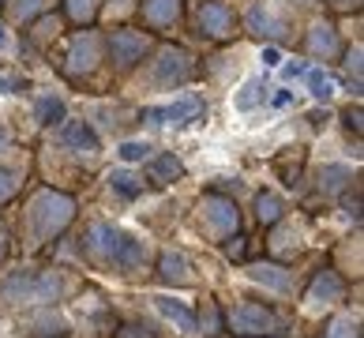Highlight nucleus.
I'll use <instances>...</instances> for the list:
<instances>
[{"instance_id":"obj_21","label":"nucleus","mask_w":364,"mask_h":338,"mask_svg":"<svg viewBox=\"0 0 364 338\" xmlns=\"http://www.w3.org/2000/svg\"><path fill=\"white\" fill-rule=\"evenodd\" d=\"M151 305L161 312V319L173 323L177 334H196V312L184 301H177V297H151Z\"/></svg>"},{"instance_id":"obj_39","label":"nucleus","mask_w":364,"mask_h":338,"mask_svg":"<svg viewBox=\"0 0 364 338\" xmlns=\"http://www.w3.org/2000/svg\"><path fill=\"white\" fill-rule=\"evenodd\" d=\"M346 75L353 83V90H360V46H353L346 53Z\"/></svg>"},{"instance_id":"obj_35","label":"nucleus","mask_w":364,"mask_h":338,"mask_svg":"<svg viewBox=\"0 0 364 338\" xmlns=\"http://www.w3.org/2000/svg\"><path fill=\"white\" fill-rule=\"evenodd\" d=\"M23 177H26V169H23V166H16V169L0 166V203H11V199L19 196Z\"/></svg>"},{"instance_id":"obj_3","label":"nucleus","mask_w":364,"mask_h":338,"mask_svg":"<svg viewBox=\"0 0 364 338\" xmlns=\"http://www.w3.org/2000/svg\"><path fill=\"white\" fill-rule=\"evenodd\" d=\"M75 211L79 203L72 192H60V188H38V192L23 203V214H19V237L16 245L26 255H42L53 252L68 233V226L75 222Z\"/></svg>"},{"instance_id":"obj_47","label":"nucleus","mask_w":364,"mask_h":338,"mask_svg":"<svg viewBox=\"0 0 364 338\" xmlns=\"http://www.w3.org/2000/svg\"><path fill=\"white\" fill-rule=\"evenodd\" d=\"M0 49H8V26L0 23Z\"/></svg>"},{"instance_id":"obj_8","label":"nucleus","mask_w":364,"mask_h":338,"mask_svg":"<svg viewBox=\"0 0 364 338\" xmlns=\"http://www.w3.org/2000/svg\"><path fill=\"white\" fill-rule=\"evenodd\" d=\"M19 338H72V319L60 305H34L16 316Z\"/></svg>"},{"instance_id":"obj_29","label":"nucleus","mask_w":364,"mask_h":338,"mask_svg":"<svg viewBox=\"0 0 364 338\" xmlns=\"http://www.w3.org/2000/svg\"><path fill=\"white\" fill-rule=\"evenodd\" d=\"M319 338H360V316L357 312H334L323 323Z\"/></svg>"},{"instance_id":"obj_27","label":"nucleus","mask_w":364,"mask_h":338,"mask_svg":"<svg viewBox=\"0 0 364 338\" xmlns=\"http://www.w3.org/2000/svg\"><path fill=\"white\" fill-rule=\"evenodd\" d=\"M274 173L286 188H301L304 181V151H286L274 158Z\"/></svg>"},{"instance_id":"obj_34","label":"nucleus","mask_w":364,"mask_h":338,"mask_svg":"<svg viewBox=\"0 0 364 338\" xmlns=\"http://www.w3.org/2000/svg\"><path fill=\"white\" fill-rule=\"evenodd\" d=\"M304 79H308V90H312V98H319V102L334 98V75H331V72H323V68H308Z\"/></svg>"},{"instance_id":"obj_32","label":"nucleus","mask_w":364,"mask_h":338,"mask_svg":"<svg viewBox=\"0 0 364 338\" xmlns=\"http://www.w3.org/2000/svg\"><path fill=\"white\" fill-rule=\"evenodd\" d=\"M60 31H64V19H60V16H38L34 31L26 34V42L42 49L46 42H57V38H60Z\"/></svg>"},{"instance_id":"obj_11","label":"nucleus","mask_w":364,"mask_h":338,"mask_svg":"<svg viewBox=\"0 0 364 338\" xmlns=\"http://www.w3.org/2000/svg\"><path fill=\"white\" fill-rule=\"evenodd\" d=\"M248 282H255L259 290L274 293V297H293L296 293V270L293 263H278V260H248L245 263Z\"/></svg>"},{"instance_id":"obj_13","label":"nucleus","mask_w":364,"mask_h":338,"mask_svg":"<svg viewBox=\"0 0 364 338\" xmlns=\"http://www.w3.org/2000/svg\"><path fill=\"white\" fill-rule=\"evenodd\" d=\"M154 278L161 286H173V290H188V286H199V275H196V260L181 248H161L154 255Z\"/></svg>"},{"instance_id":"obj_18","label":"nucleus","mask_w":364,"mask_h":338,"mask_svg":"<svg viewBox=\"0 0 364 338\" xmlns=\"http://www.w3.org/2000/svg\"><path fill=\"white\" fill-rule=\"evenodd\" d=\"M184 177V162L173 154V151H161L146 158V169H143V181L154 184V188H166V184H177Z\"/></svg>"},{"instance_id":"obj_30","label":"nucleus","mask_w":364,"mask_h":338,"mask_svg":"<svg viewBox=\"0 0 364 338\" xmlns=\"http://www.w3.org/2000/svg\"><path fill=\"white\" fill-rule=\"evenodd\" d=\"M267 90H271V87H267V79H248V83L237 90V98H233V102H237V110H240V113L259 110V105H263L267 98H271Z\"/></svg>"},{"instance_id":"obj_7","label":"nucleus","mask_w":364,"mask_h":338,"mask_svg":"<svg viewBox=\"0 0 364 338\" xmlns=\"http://www.w3.org/2000/svg\"><path fill=\"white\" fill-rule=\"evenodd\" d=\"M349 297V282L334 270L331 263H323L312 270V278L304 282V290H301V305L308 308V312H327V308L334 305H342Z\"/></svg>"},{"instance_id":"obj_19","label":"nucleus","mask_w":364,"mask_h":338,"mask_svg":"<svg viewBox=\"0 0 364 338\" xmlns=\"http://www.w3.org/2000/svg\"><path fill=\"white\" fill-rule=\"evenodd\" d=\"M331 267L349 282H360V267H364V252H360V237H346L334 245V255H331Z\"/></svg>"},{"instance_id":"obj_28","label":"nucleus","mask_w":364,"mask_h":338,"mask_svg":"<svg viewBox=\"0 0 364 338\" xmlns=\"http://www.w3.org/2000/svg\"><path fill=\"white\" fill-rule=\"evenodd\" d=\"M102 8H105V0H60L64 19L75 23V26H90L102 16Z\"/></svg>"},{"instance_id":"obj_5","label":"nucleus","mask_w":364,"mask_h":338,"mask_svg":"<svg viewBox=\"0 0 364 338\" xmlns=\"http://www.w3.org/2000/svg\"><path fill=\"white\" fill-rule=\"evenodd\" d=\"M192 226L199 237H207V245H222L240 229V207L237 199H229L222 188H210V192L199 196L196 211H192Z\"/></svg>"},{"instance_id":"obj_10","label":"nucleus","mask_w":364,"mask_h":338,"mask_svg":"<svg viewBox=\"0 0 364 338\" xmlns=\"http://www.w3.org/2000/svg\"><path fill=\"white\" fill-rule=\"evenodd\" d=\"M151 49H154V38L143 31H132V26H120V31H113L105 38V53H109L117 72H132Z\"/></svg>"},{"instance_id":"obj_31","label":"nucleus","mask_w":364,"mask_h":338,"mask_svg":"<svg viewBox=\"0 0 364 338\" xmlns=\"http://www.w3.org/2000/svg\"><path fill=\"white\" fill-rule=\"evenodd\" d=\"M222 248H225V255H229L233 263H240V267H245V263L252 260V255L259 252V241H252L248 233H240V229H237V233L229 237V241H222Z\"/></svg>"},{"instance_id":"obj_42","label":"nucleus","mask_w":364,"mask_h":338,"mask_svg":"<svg viewBox=\"0 0 364 338\" xmlns=\"http://www.w3.org/2000/svg\"><path fill=\"white\" fill-rule=\"evenodd\" d=\"M304 72H308V68H304V64H301V60H289V64H286V68H282V75H286V79H301V75H304Z\"/></svg>"},{"instance_id":"obj_15","label":"nucleus","mask_w":364,"mask_h":338,"mask_svg":"<svg viewBox=\"0 0 364 338\" xmlns=\"http://www.w3.org/2000/svg\"><path fill=\"white\" fill-rule=\"evenodd\" d=\"M196 26L203 38H210V42H225V38L237 34V16H233V8L222 4V0H199L196 4Z\"/></svg>"},{"instance_id":"obj_2","label":"nucleus","mask_w":364,"mask_h":338,"mask_svg":"<svg viewBox=\"0 0 364 338\" xmlns=\"http://www.w3.org/2000/svg\"><path fill=\"white\" fill-rule=\"evenodd\" d=\"M83 290V278L60 263H23L0 270V312H23L34 305H64Z\"/></svg>"},{"instance_id":"obj_46","label":"nucleus","mask_w":364,"mask_h":338,"mask_svg":"<svg viewBox=\"0 0 364 338\" xmlns=\"http://www.w3.org/2000/svg\"><path fill=\"white\" fill-rule=\"evenodd\" d=\"M289 102H293L289 90H278V94H274V105H278V110H282V105H289Z\"/></svg>"},{"instance_id":"obj_33","label":"nucleus","mask_w":364,"mask_h":338,"mask_svg":"<svg viewBox=\"0 0 364 338\" xmlns=\"http://www.w3.org/2000/svg\"><path fill=\"white\" fill-rule=\"evenodd\" d=\"M0 8H8V16L16 23H34L38 16H46L49 0H4Z\"/></svg>"},{"instance_id":"obj_4","label":"nucleus","mask_w":364,"mask_h":338,"mask_svg":"<svg viewBox=\"0 0 364 338\" xmlns=\"http://www.w3.org/2000/svg\"><path fill=\"white\" fill-rule=\"evenodd\" d=\"M222 319H225V334L233 338H286L293 331V316L278 305H267V301H237L222 308Z\"/></svg>"},{"instance_id":"obj_41","label":"nucleus","mask_w":364,"mask_h":338,"mask_svg":"<svg viewBox=\"0 0 364 338\" xmlns=\"http://www.w3.org/2000/svg\"><path fill=\"white\" fill-rule=\"evenodd\" d=\"M0 90H4V94L23 90V75H16V72H0Z\"/></svg>"},{"instance_id":"obj_22","label":"nucleus","mask_w":364,"mask_h":338,"mask_svg":"<svg viewBox=\"0 0 364 338\" xmlns=\"http://www.w3.org/2000/svg\"><path fill=\"white\" fill-rule=\"evenodd\" d=\"M196 312V331L203 338H222L225 334V319H222V305L214 293H203L199 297V308H192Z\"/></svg>"},{"instance_id":"obj_17","label":"nucleus","mask_w":364,"mask_h":338,"mask_svg":"<svg viewBox=\"0 0 364 338\" xmlns=\"http://www.w3.org/2000/svg\"><path fill=\"white\" fill-rule=\"evenodd\" d=\"M353 169L342 166V162H331V166H323L316 173V192L323 199H346L349 196V188H353Z\"/></svg>"},{"instance_id":"obj_9","label":"nucleus","mask_w":364,"mask_h":338,"mask_svg":"<svg viewBox=\"0 0 364 338\" xmlns=\"http://www.w3.org/2000/svg\"><path fill=\"white\" fill-rule=\"evenodd\" d=\"M203 117H207V102L199 94H184V98L169 102V105H146V110H139V120L151 128H184Z\"/></svg>"},{"instance_id":"obj_25","label":"nucleus","mask_w":364,"mask_h":338,"mask_svg":"<svg viewBox=\"0 0 364 338\" xmlns=\"http://www.w3.org/2000/svg\"><path fill=\"white\" fill-rule=\"evenodd\" d=\"M64 113H68V105H64V98H60V94L42 90V94L34 98V120H38L42 128L60 125V120H64Z\"/></svg>"},{"instance_id":"obj_20","label":"nucleus","mask_w":364,"mask_h":338,"mask_svg":"<svg viewBox=\"0 0 364 338\" xmlns=\"http://www.w3.org/2000/svg\"><path fill=\"white\" fill-rule=\"evenodd\" d=\"M304 49L308 57H319V60H334L342 53V42H338V31H334V23H316L312 31L304 38Z\"/></svg>"},{"instance_id":"obj_26","label":"nucleus","mask_w":364,"mask_h":338,"mask_svg":"<svg viewBox=\"0 0 364 338\" xmlns=\"http://www.w3.org/2000/svg\"><path fill=\"white\" fill-rule=\"evenodd\" d=\"M105 181H109V188L120 196V199H139L146 192V181H143V173H132V169H109L105 173Z\"/></svg>"},{"instance_id":"obj_12","label":"nucleus","mask_w":364,"mask_h":338,"mask_svg":"<svg viewBox=\"0 0 364 338\" xmlns=\"http://www.w3.org/2000/svg\"><path fill=\"white\" fill-rule=\"evenodd\" d=\"M98 64H102V38L94 34V31H79V34L72 38V42H68V53H64L60 72L79 83V79L90 75Z\"/></svg>"},{"instance_id":"obj_36","label":"nucleus","mask_w":364,"mask_h":338,"mask_svg":"<svg viewBox=\"0 0 364 338\" xmlns=\"http://www.w3.org/2000/svg\"><path fill=\"white\" fill-rule=\"evenodd\" d=\"M113 338H161V334L154 331V323H146V319H120Z\"/></svg>"},{"instance_id":"obj_24","label":"nucleus","mask_w":364,"mask_h":338,"mask_svg":"<svg viewBox=\"0 0 364 338\" xmlns=\"http://www.w3.org/2000/svg\"><path fill=\"white\" fill-rule=\"evenodd\" d=\"M289 214V203L282 199L278 192H271V188H263L259 196H255V222H259L263 229H271L278 218H286Z\"/></svg>"},{"instance_id":"obj_43","label":"nucleus","mask_w":364,"mask_h":338,"mask_svg":"<svg viewBox=\"0 0 364 338\" xmlns=\"http://www.w3.org/2000/svg\"><path fill=\"white\" fill-rule=\"evenodd\" d=\"M327 4H331L334 11H357L360 0H327Z\"/></svg>"},{"instance_id":"obj_48","label":"nucleus","mask_w":364,"mask_h":338,"mask_svg":"<svg viewBox=\"0 0 364 338\" xmlns=\"http://www.w3.org/2000/svg\"><path fill=\"white\" fill-rule=\"evenodd\" d=\"M296 4H304V8H316V4H323V0H296Z\"/></svg>"},{"instance_id":"obj_38","label":"nucleus","mask_w":364,"mask_h":338,"mask_svg":"<svg viewBox=\"0 0 364 338\" xmlns=\"http://www.w3.org/2000/svg\"><path fill=\"white\" fill-rule=\"evenodd\" d=\"M16 252H19V245H16V233L0 226V267H8V263H11V255H16Z\"/></svg>"},{"instance_id":"obj_1","label":"nucleus","mask_w":364,"mask_h":338,"mask_svg":"<svg viewBox=\"0 0 364 338\" xmlns=\"http://www.w3.org/2000/svg\"><path fill=\"white\" fill-rule=\"evenodd\" d=\"M75 252H79V267L102 270V275L136 282L146 278V270L154 267V248L151 241H143L128 229H120L105 218H90L75 237Z\"/></svg>"},{"instance_id":"obj_40","label":"nucleus","mask_w":364,"mask_h":338,"mask_svg":"<svg viewBox=\"0 0 364 338\" xmlns=\"http://www.w3.org/2000/svg\"><path fill=\"white\" fill-rule=\"evenodd\" d=\"M342 125L353 132V135L364 132V125H360V105H346V110H342Z\"/></svg>"},{"instance_id":"obj_45","label":"nucleus","mask_w":364,"mask_h":338,"mask_svg":"<svg viewBox=\"0 0 364 338\" xmlns=\"http://www.w3.org/2000/svg\"><path fill=\"white\" fill-rule=\"evenodd\" d=\"M8 147H11V132H8L4 125H0V154H4V151H8Z\"/></svg>"},{"instance_id":"obj_37","label":"nucleus","mask_w":364,"mask_h":338,"mask_svg":"<svg viewBox=\"0 0 364 338\" xmlns=\"http://www.w3.org/2000/svg\"><path fill=\"white\" fill-rule=\"evenodd\" d=\"M120 162H128V166H132V162H146V158H151L154 154V147L151 143H136V139H132V143H120Z\"/></svg>"},{"instance_id":"obj_44","label":"nucleus","mask_w":364,"mask_h":338,"mask_svg":"<svg viewBox=\"0 0 364 338\" xmlns=\"http://www.w3.org/2000/svg\"><path fill=\"white\" fill-rule=\"evenodd\" d=\"M278 60H282V53H278L274 46H267V49H263V64H267V68H274Z\"/></svg>"},{"instance_id":"obj_14","label":"nucleus","mask_w":364,"mask_h":338,"mask_svg":"<svg viewBox=\"0 0 364 338\" xmlns=\"http://www.w3.org/2000/svg\"><path fill=\"white\" fill-rule=\"evenodd\" d=\"M245 26H248V34L271 38V42H286V38L293 34L289 16L274 11V0H252L248 11H245Z\"/></svg>"},{"instance_id":"obj_6","label":"nucleus","mask_w":364,"mask_h":338,"mask_svg":"<svg viewBox=\"0 0 364 338\" xmlns=\"http://www.w3.org/2000/svg\"><path fill=\"white\" fill-rule=\"evenodd\" d=\"M199 75V64L188 49H177V46H166L154 53L151 60V72H146V83H151L154 90H173V87H184L192 83V79Z\"/></svg>"},{"instance_id":"obj_23","label":"nucleus","mask_w":364,"mask_h":338,"mask_svg":"<svg viewBox=\"0 0 364 338\" xmlns=\"http://www.w3.org/2000/svg\"><path fill=\"white\" fill-rule=\"evenodd\" d=\"M181 11H184V0H143L139 19L146 26H154V31H166V26H173L181 19Z\"/></svg>"},{"instance_id":"obj_16","label":"nucleus","mask_w":364,"mask_h":338,"mask_svg":"<svg viewBox=\"0 0 364 338\" xmlns=\"http://www.w3.org/2000/svg\"><path fill=\"white\" fill-rule=\"evenodd\" d=\"M57 143H60L68 154H75V158H87L90 166L102 158L98 132H94V128L87 125V120H60V128H57Z\"/></svg>"}]
</instances>
